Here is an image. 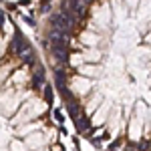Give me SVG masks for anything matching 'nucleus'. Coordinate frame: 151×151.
<instances>
[{"label":"nucleus","instance_id":"nucleus-1","mask_svg":"<svg viewBox=\"0 0 151 151\" xmlns=\"http://www.w3.org/2000/svg\"><path fill=\"white\" fill-rule=\"evenodd\" d=\"M69 85H70V91H73V97L75 99H85V97H89V93L95 89V83L91 79H85L81 75H73L69 79Z\"/></svg>","mask_w":151,"mask_h":151},{"label":"nucleus","instance_id":"nucleus-2","mask_svg":"<svg viewBox=\"0 0 151 151\" xmlns=\"http://www.w3.org/2000/svg\"><path fill=\"white\" fill-rule=\"evenodd\" d=\"M103 103H105V101H103V95H101V93H93L89 99H85V101H83V105H85V115L91 119V117L99 111V107H101Z\"/></svg>","mask_w":151,"mask_h":151},{"label":"nucleus","instance_id":"nucleus-3","mask_svg":"<svg viewBox=\"0 0 151 151\" xmlns=\"http://www.w3.org/2000/svg\"><path fill=\"white\" fill-rule=\"evenodd\" d=\"M26 147H28V151H40L45 145H47L48 141L42 137V131H38V133H35V135H30V137H26Z\"/></svg>","mask_w":151,"mask_h":151},{"label":"nucleus","instance_id":"nucleus-4","mask_svg":"<svg viewBox=\"0 0 151 151\" xmlns=\"http://www.w3.org/2000/svg\"><path fill=\"white\" fill-rule=\"evenodd\" d=\"M101 73H103V67L101 65H83L81 69L77 70V75H81L85 79H97Z\"/></svg>","mask_w":151,"mask_h":151},{"label":"nucleus","instance_id":"nucleus-5","mask_svg":"<svg viewBox=\"0 0 151 151\" xmlns=\"http://www.w3.org/2000/svg\"><path fill=\"white\" fill-rule=\"evenodd\" d=\"M83 57L87 65H99L101 58H103V50L101 48H85L83 50Z\"/></svg>","mask_w":151,"mask_h":151},{"label":"nucleus","instance_id":"nucleus-6","mask_svg":"<svg viewBox=\"0 0 151 151\" xmlns=\"http://www.w3.org/2000/svg\"><path fill=\"white\" fill-rule=\"evenodd\" d=\"M42 101H45L48 107H52V103H55V85H52V83H48L47 87L42 89Z\"/></svg>","mask_w":151,"mask_h":151},{"label":"nucleus","instance_id":"nucleus-7","mask_svg":"<svg viewBox=\"0 0 151 151\" xmlns=\"http://www.w3.org/2000/svg\"><path fill=\"white\" fill-rule=\"evenodd\" d=\"M8 149L10 151H28V147H26V141H22V139H12L10 143H8Z\"/></svg>","mask_w":151,"mask_h":151},{"label":"nucleus","instance_id":"nucleus-8","mask_svg":"<svg viewBox=\"0 0 151 151\" xmlns=\"http://www.w3.org/2000/svg\"><path fill=\"white\" fill-rule=\"evenodd\" d=\"M50 113H52V121H55V123H58V127H65V121H67V117L60 113V109H52Z\"/></svg>","mask_w":151,"mask_h":151},{"label":"nucleus","instance_id":"nucleus-9","mask_svg":"<svg viewBox=\"0 0 151 151\" xmlns=\"http://www.w3.org/2000/svg\"><path fill=\"white\" fill-rule=\"evenodd\" d=\"M20 18H22V22H26L30 28H36V24H38V22H36V18H35V14H22Z\"/></svg>","mask_w":151,"mask_h":151},{"label":"nucleus","instance_id":"nucleus-10","mask_svg":"<svg viewBox=\"0 0 151 151\" xmlns=\"http://www.w3.org/2000/svg\"><path fill=\"white\" fill-rule=\"evenodd\" d=\"M50 151H65V147H63V145H60L58 141H55V143L50 145Z\"/></svg>","mask_w":151,"mask_h":151},{"label":"nucleus","instance_id":"nucleus-11","mask_svg":"<svg viewBox=\"0 0 151 151\" xmlns=\"http://www.w3.org/2000/svg\"><path fill=\"white\" fill-rule=\"evenodd\" d=\"M143 40H145V42H147V45H151V32H147V35L143 36Z\"/></svg>","mask_w":151,"mask_h":151}]
</instances>
